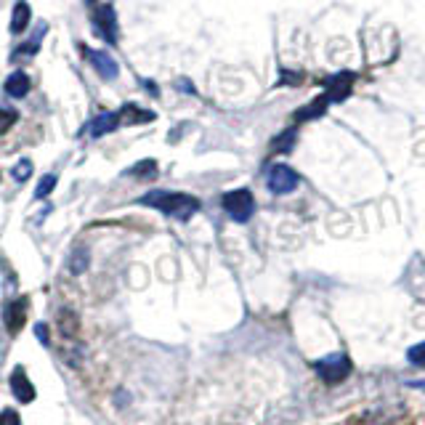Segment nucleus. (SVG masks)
Here are the masks:
<instances>
[{
    "mask_svg": "<svg viewBox=\"0 0 425 425\" xmlns=\"http://www.w3.org/2000/svg\"><path fill=\"white\" fill-rule=\"evenodd\" d=\"M138 203L147 205V207H154V210L165 213L170 218H176V221H189L200 210V200L197 197L181 194V191H160V189L144 194Z\"/></svg>",
    "mask_w": 425,
    "mask_h": 425,
    "instance_id": "obj_1",
    "label": "nucleus"
},
{
    "mask_svg": "<svg viewBox=\"0 0 425 425\" xmlns=\"http://www.w3.org/2000/svg\"><path fill=\"white\" fill-rule=\"evenodd\" d=\"M353 364H351V356L343 351L330 353L324 359H316L314 362V372L324 380V383H343L349 375H351Z\"/></svg>",
    "mask_w": 425,
    "mask_h": 425,
    "instance_id": "obj_2",
    "label": "nucleus"
},
{
    "mask_svg": "<svg viewBox=\"0 0 425 425\" xmlns=\"http://www.w3.org/2000/svg\"><path fill=\"white\" fill-rule=\"evenodd\" d=\"M223 210L231 216V221L237 223H247L256 213V197L250 189H234V191H226L223 194Z\"/></svg>",
    "mask_w": 425,
    "mask_h": 425,
    "instance_id": "obj_3",
    "label": "nucleus"
},
{
    "mask_svg": "<svg viewBox=\"0 0 425 425\" xmlns=\"http://www.w3.org/2000/svg\"><path fill=\"white\" fill-rule=\"evenodd\" d=\"M300 184V176L290 165H274L269 170V189L274 194H290Z\"/></svg>",
    "mask_w": 425,
    "mask_h": 425,
    "instance_id": "obj_4",
    "label": "nucleus"
},
{
    "mask_svg": "<svg viewBox=\"0 0 425 425\" xmlns=\"http://www.w3.org/2000/svg\"><path fill=\"white\" fill-rule=\"evenodd\" d=\"M93 21H96V27H99V35L114 45V43H117V17H114V8L107 6V3H104V6H96Z\"/></svg>",
    "mask_w": 425,
    "mask_h": 425,
    "instance_id": "obj_5",
    "label": "nucleus"
},
{
    "mask_svg": "<svg viewBox=\"0 0 425 425\" xmlns=\"http://www.w3.org/2000/svg\"><path fill=\"white\" fill-rule=\"evenodd\" d=\"M27 306H30V300L27 298H17V300H11L8 306H6V311H3V319H6V327H8V333L17 335L21 327H24V319H27Z\"/></svg>",
    "mask_w": 425,
    "mask_h": 425,
    "instance_id": "obj_6",
    "label": "nucleus"
},
{
    "mask_svg": "<svg viewBox=\"0 0 425 425\" xmlns=\"http://www.w3.org/2000/svg\"><path fill=\"white\" fill-rule=\"evenodd\" d=\"M353 80H356V74L349 72V70H343V72H338L335 77H330L327 80V96H330V101H343L353 91Z\"/></svg>",
    "mask_w": 425,
    "mask_h": 425,
    "instance_id": "obj_7",
    "label": "nucleus"
},
{
    "mask_svg": "<svg viewBox=\"0 0 425 425\" xmlns=\"http://www.w3.org/2000/svg\"><path fill=\"white\" fill-rule=\"evenodd\" d=\"M117 125H120V112H101V114H96L91 123H88L85 133H88L91 138H101V136L112 133Z\"/></svg>",
    "mask_w": 425,
    "mask_h": 425,
    "instance_id": "obj_8",
    "label": "nucleus"
},
{
    "mask_svg": "<svg viewBox=\"0 0 425 425\" xmlns=\"http://www.w3.org/2000/svg\"><path fill=\"white\" fill-rule=\"evenodd\" d=\"M88 61L93 64V70H96V74H99L101 80H114L117 72H120L117 61H114L112 54H107V51H88Z\"/></svg>",
    "mask_w": 425,
    "mask_h": 425,
    "instance_id": "obj_9",
    "label": "nucleus"
},
{
    "mask_svg": "<svg viewBox=\"0 0 425 425\" xmlns=\"http://www.w3.org/2000/svg\"><path fill=\"white\" fill-rule=\"evenodd\" d=\"M11 391H14V396H17L21 404H30L32 399H35V386L27 380V375L21 367L11 372Z\"/></svg>",
    "mask_w": 425,
    "mask_h": 425,
    "instance_id": "obj_10",
    "label": "nucleus"
},
{
    "mask_svg": "<svg viewBox=\"0 0 425 425\" xmlns=\"http://www.w3.org/2000/svg\"><path fill=\"white\" fill-rule=\"evenodd\" d=\"M152 120H154V112L141 110L136 104H125L120 110V123H125V125H144V123H152Z\"/></svg>",
    "mask_w": 425,
    "mask_h": 425,
    "instance_id": "obj_11",
    "label": "nucleus"
},
{
    "mask_svg": "<svg viewBox=\"0 0 425 425\" xmlns=\"http://www.w3.org/2000/svg\"><path fill=\"white\" fill-rule=\"evenodd\" d=\"M327 104H330V96H327V93H322V96H316L311 104H306L303 110H298L293 120H296V123H306V120H314V117H319L322 112L327 110Z\"/></svg>",
    "mask_w": 425,
    "mask_h": 425,
    "instance_id": "obj_12",
    "label": "nucleus"
},
{
    "mask_svg": "<svg viewBox=\"0 0 425 425\" xmlns=\"http://www.w3.org/2000/svg\"><path fill=\"white\" fill-rule=\"evenodd\" d=\"M30 19H32L30 6H27L24 0H19L17 6H14V17H11V32H14V35H21V32L30 27Z\"/></svg>",
    "mask_w": 425,
    "mask_h": 425,
    "instance_id": "obj_13",
    "label": "nucleus"
},
{
    "mask_svg": "<svg viewBox=\"0 0 425 425\" xmlns=\"http://www.w3.org/2000/svg\"><path fill=\"white\" fill-rule=\"evenodd\" d=\"M30 91V77L24 72H14L8 74V80H6V93L8 96H14V99H21V96H27Z\"/></svg>",
    "mask_w": 425,
    "mask_h": 425,
    "instance_id": "obj_14",
    "label": "nucleus"
},
{
    "mask_svg": "<svg viewBox=\"0 0 425 425\" xmlns=\"http://www.w3.org/2000/svg\"><path fill=\"white\" fill-rule=\"evenodd\" d=\"M128 176H133V178H141V181L154 178V176H157V163H154V160H141V163H136V165L130 167Z\"/></svg>",
    "mask_w": 425,
    "mask_h": 425,
    "instance_id": "obj_15",
    "label": "nucleus"
},
{
    "mask_svg": "<svg viewBox=\"0 0 425 425\" xmlns=\"http://www.w3.org/2000/svg\"><path fill=\"white\" fill-rule=\"evenodd\" d=\"M88 263H91V253H88L85 247H74V253L70 256V269H72V274H83V271L88 269Z\"/></svg>",
    "mask_w": 425,
    "mask_h": 425,
    "instance_id": "obj_16",
    "label": "nucleus"
},
{
    "mask_svg": "<svg viewBox=\"0 0 425 425\" xmlns=\"http://www.w3.org/2000/svg\"><path fill=\"white\" fill-rule=\"evenodd\" d=\"M293 144H296V130L290 128V130H284L282 136H277V138L271 141V149H274V152H290Z\"/></svg>",
    "mask_w": 425,
    "mask_h": 425,
    "instance_id": "obj_17",
    "label": "nucleus"
},
{
    "mask_svg": "<svg viewBox=\"0 0 425 425\" xmlns=\"http://www.w3.org/2000/svg\"><path fill=\"white\" fill-rule=\"evenodd\" d=\"M17 120H19L17 110H3V107H0V136L14 128V125H17Z\"/></svg>",
    "mask_w": 425,
    "mask_h": 425,
    "instance_id": "obj_18",
    "label": "nucleus"
},
{
    "mask_svg": "<svg viewBox=\"0 0 425 425\" xmlns=\"http://www.w3.org/2000/svg\"><path fill=\"white\" fill-rule=\"evenodd\" d=\"M407 362H409V364H415V367H425V340L409 349V351H407Z\"/></svg>",
    "mask_w": 425,
    "mask_h": 425,
    "instance_id": "obj_19",
    "label": "nucleus"
},
{
    "mask_svg": "<svg viewBox=\"0 0 425 425\" xmlns=\"http://www.w3.org/2000/svg\"><path fill=\"white\" fill-rule=\"evenodd\" d=\"M54 186H56V176L54 173H48V176H43V181L37 184L35 189V197L37 200H43V197H48L51 191H54Z\"/></svg>",
    "mask_w": 425,
    "mask_h": 425,
    "instance_id": "obj_20",
    "label": "nucleus"
},
{
    "mask_svg": "<svg viewBox=\"0 0 425 425\" xmlns=\"http://www.w3.org/2000/svg\"><path fill=\"white\" fill-rule=\"evenodd\" d=\"M11 176H14L17 181H27V178L32 176V163H30V160H19L17 165H14V170H11Z\"/></svg>",
    "mask_w": 425,
    "mask_h": 425,
    "instance_id": "obj_21",
    "label": "nucleus"
},
{
    "mask_svg": "<svg viewBox=\"0 0 425 425\" xmlns=\"http://www.w3.org/2000/svg\"><path fill=\"white\" fill-rule=\"evenodd\" d=\"M0 425H21V420H19V415L14 409H3L0 412Z\"/></svg>",
    "mask_w": 425,
    "mask_h": 425,
    "instance_id": "obj_22",
    "label": "nucleus"
},
{
    "mask_svg": "<svg viewBox=\"0 0 425 425\" xmlns=\"http://www.w3.org/2000/svg\"><path fill=\"white\" fill-rule=\"evenodd\" d=\"M35 335H37V340H40L43 346H48V330H45V324H43V322L35 324Z\"/></svg>",
    "mask_w": 425,
    "mask_h": 425,
    "instance_id": "obj_23",
    "label": "nucleus"
},
{
    "mask_svg": "<svg viewBox=\"0 0 425 425\" xmlns=\"http://www.w3.org/2000/svg\"><path fill=\"white\" fill-rule=\"evenodd\" d=\"M144 85L149 88V93H152V96H157V93H160V91H157V85H154L152 80H144Z\"/></svg>",
    "mask_w": 425,
    "mask_h": 425,
    "instance_id": "obj_24",
    "label": "nucleus"
},
{
    "mask_svg": "<svg viewBox=\"0 0 425 425\" xmlns=\"http://www.w3.org/2000/svg\"><path fill=\"white\" fill-rule=\"evenodd\" d=\"M412 386H415V388H423L425 391V380H423V383H412Z\"/></svg>",
    "mask_w": 425,
    "mask_h": 425,
    "instance_id": "obj_25",
    "label": "nucleus"
},
{
    "mask_svg": "<svg viewBox=\"0 0 425 425\" xmlns=\"http://www.w3.org/2000/svg\"><path fill=\"white\" fill-rule=\"evenodd\" d=\"M88 3H96V0H88Z\"/></svg>",
    "mask_w": 425,
    "mask_h": 425,
    "instance_id": "obj_26",
    "label": "nucleus"
}]
</instances>
